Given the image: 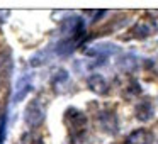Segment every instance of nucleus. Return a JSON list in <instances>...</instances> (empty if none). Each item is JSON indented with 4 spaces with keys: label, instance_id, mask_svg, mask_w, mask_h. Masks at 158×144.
I'll return each mask as SVG.
<instances>
[{
    "label": "nucleus",
    "instance_id": "f257e3e1",
    "mask_svg": "<svg viewBox=\"0 0 158 144\" xmlns=\"http://www.w3.org/2000/svg\"><path fill=\"white\" fill-rule=\"evenodd\" d=\"M46 117V102L38 97V98H32L31 102L27 103L26 107V112H24V122L27 124L31 129H36L43 124Z\"/></svg>",
    "mask_w": 158,
    "mask_h": 144
},
{
    "label": "nucleus",
    "instance_id": "f03ea898",
    "mask_svg": "<svg viewBox=\"0 0 158 144\" xmlns=\"http://www.w3.org/2000/svg\"><path fill=\"white\" fill-rule=\"evenodd\" d=\"M65 122L68 126V130L73 137H80L87 129V117L78 109H68L65 114Z\"/></svg>",
    "mask_w": 158,
    "mask_h": 144
},
{
    "label": "nucleus",
    "instance_id": "7ed1b4c3",
    "mask_svg": "<svg viewBox=\"0 0 158 144\" xmlns=\"http://www.w3.org/2000/svg\"><path fill=\"white\" fill-rule=\"evenodd\" d=\"M97 120H99V126L104 132L116 134L119 130V120H117V115L114 110H102V112H99Z\"/></svg>",
    "mask_w": 158,
    "mask_h": 144
},
{
    "label": "nucleus",
    "instance_id": "20e7f679",
    "mask_svg": "<svg viewBox=\"0 0 158 144\" xmlns=\"http://www.w3.org/2000/svg\"><path fill=\"white\" fill-rule=\"evenodd\" d=\"M121 53V48L114 42H95L87 49V54L89 56H95V58H107V56H112Z\"/></svg>",
    "mask_w": 158,
    "mask_h": 144
},
{
    "label": "nucleus",
    "instance_id": "39448f33",
    "mask_svg": "<svg viewBox=\"0 0 158 144\" xmlns=\"http://www.w3.org/2000/svg\"><path fill=\"white\" fill-rule=\"evenodd\" d=\"M32 90V76L29 75H22L21 78L17 80V83H15L14 86V102L19 103L22 102V100L26 98V95H29V92Z\"/></svg>",
    "mask_w": 158,
    "mask_h": 144
},
{
    "label": "nucleus",
    "instance_id": "423d86ee",
    "mask_svg": "<svg viewBox=\"0 0 158 144\" xmlns=\"http://www.w3.org/2000/svg\"><path fill=\"white\" fill-rule=\"evenodd\" d=\"M156 31H158V24L151 17L141 19V21L133 27V34L136 36V38H146V36H151Z\"/></svg>",
    "mask_w": 158,
    "mask_h": 144
},
{
    "label": "nucleus",
    "instance_id": "0eeeda50",
    "mask_svg": "<svg viewBox=\"0 0 158 144\" xmlns=\"http://www.w3.org/2000/svg\"><path fill=\"white\" fill-rule=\"evenodd\" d=\"M87 85H89V88L92 90L94 93H97V95H106L107 90H109V83H107V80L104 78L102 75H99V73L90 75L89 80H87Z\"/></svg>",
    "mask_w": 158,
    "mask_h": 144
},
{
    "label": "nucleus",
    "instance_id": "6e6552de",
    "mask_svg": "<svg viewBox=\"0 0 158 144\" xmlns=\"http://www.w3.org/2000/svg\"><path fill=\"white\" fill-rule=\"evenodd\" d=\"M155 136L148 129H136L127 136L126 144H153Z\"/></svg>",
    "mask_w": 158,
    "mask_h": 144
},
{
    "label": "nucleus",
    "instance_id": "1a4fd4ad",
    "mask_svg": "<svg viewBox=\"0 0 158 144\" xmlns=\"http://www.w3.org/2000/svg\"><path fill=\"white\" fill-rule=\"evenodd\" d=\"M155 110H153V103H151V100L144 98L141 100L139 103H138L136 107V119H139L141 122H148V120L153 117Z\"/></svg>",
    "mask_w": 158,
    "mask_h": 144
},
{
    "label": "nucleus",
    "instance_id": "9d476101",
    "mask_svg": "<svg viewBox=\"0 0 158 144\" xmlns=\"http://www.w3.org/2000/svg\"><path fill=\"white\" fill-rule=\"evenodd\" d=\"M138 65H139V59H138V56L134 54H126L123 56V58L119 59V68L124 70V71H133V70L138 68Z\"/></svg>",
    "mask_w": 158,
    "mask_h": 144
},
{
    "label": "nucleus",
    "instance_id": "9b49d317",
    "mask_svg": "<svg viewBox=\"0 0 158 144\" xmlns=\"http://www.w3.org/2000/svg\"><path fill=\"white\" fill-rule=\"evenodd\" d=\"M5 137H7V112L0 115V144H4Z\"/></svg>",
    "mask_w": 158,
    "mask_h": 144
},
{
    "label": "nucleus",
    "instance_id": "f8f14e48",
    "mask_svg": "<svg viewBox=\"0 0 158 144\" xmlns=\"http://www.w3.org/2000/svg\"><path fill=\"white\" fill-rule=\"evenodd\" d=\"M66 80H68V73H66L65 70H58V73H56V75L51 78V83L55 86H58L60 83H65Z\"/></svg>",
    "mask_w": 158,
    "mask_h": 144
},
{
    "label": "nucleus",
    "instance_id": "ddd939ff",
    "mask_svg": "<svg viewBox=\"0 0 158 144\" xmlns=\"http://www.w3.org/2000/svg\"><path fill=\"white\" fill-rule=\"evenodd\" d=\"M24 144H43L41 137L34 136V134H26L24 136Z\"/></svg>",
    "mask_w": 158,
    "mask_h": 144
}]
</instances>
